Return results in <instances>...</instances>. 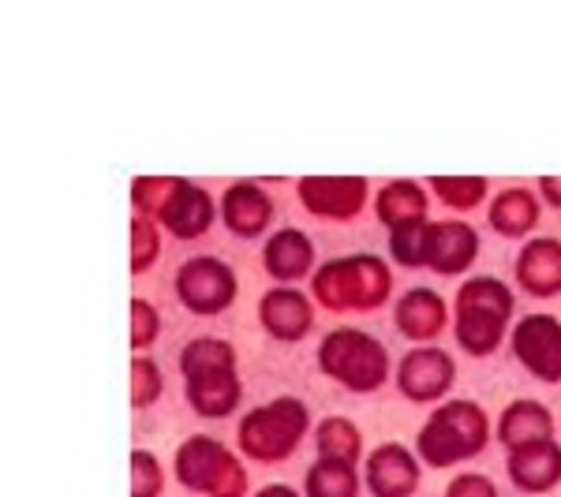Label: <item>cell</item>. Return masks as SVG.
I'll return each mask as SVG.
<instances>
[{"label":"cell","instance_id":"obj_21","mask_svg":"<svg viewBox=\"0 0 561 497\" xmlns=\"http://www.w3.org/2000/svg\"><path fill=\"white\" fill-rule=\"evenodd\" d=\"M442 319H446V307H442L438 296L427 292V288H415V292L404 296L401 307H397V325L415 340L434 337V333L442 330Z\"/></svg>","mask_w":561,"mask_h":497},{"label":"cell","instance_id":"obj_22","mask_svg":"<svg viewBox=\"0 0 561 497\" xmlns=\"http://www.w3.org/2000/svg\"><path fill=\"white\" fill-rule=\"evenodd\" d=\"M423 210H427V198L415 184H393L378 195V213L393 232L412 229V224L423 221Z\"/></svg>","mask_w":561,"mask_h":497},{"label":"cell","instance_id":"obj_5","mask_svg":"<svg viewBox=\"0 0 561 497\" xmlns=\"http://www.w3.org/2000/svg\"><path fill=\"white\" fill-rule=\"evenodd\" d=\"M322 370L337 382L352 385L356 393H367L382 385L386 378V351L378 340L364 337L356 330H337L322 340Z\"/></svg>","mask_w":561,"mask_h":497},{"label":"cell","instance_id":"obj_25","mask_svg":"<svg viewBox=\"0 0 561 497\" xmlns=\"http://www.w3.org/2000/svg\"><path fill=\"white\" fill-rule=\"evenodd\" d=\"M319 446L322 460H345V464H352L359 453V434L345 419H325L319 427Z\"/></svg>","mask_w":561,"mask_h":497},{"label":"cell","instance_id":"obj_15","mask_svg":"<svg viewBox=\"0 0 561 497\" xmlns=\"http://www.w3.org/2000/svg\"><path fill=\"white\" fill-rule=\"evenodd\" d=\"M510 472L524 490H550V486L561 478V449L554 446V441L517 449L510 460Z\"/></svg>","mask_w":561,"mask_h":497},{"label":"cell","instance_id":"obj_29","mask_svg":"<svg viewBox=\"0 0 561 497\" xmlns=\"http://www.w3.org/2000/svg\"><path fill=\"white\" fill-rule=\"evenodd\" d=\"M131 319H135V330H131V340H135V348H147L153 337H158V314L150 311L142 300H135L131 307Z\"/></svg>","mask_w":561,"mask_h":497},{"label":"cell","instance_id":"obj_18","mask_svg":"<svg viewBox=\"0 0 561 497\" xmlns=\"http://www.w3.org/2000/svg\"><path fill=\"white\" fill-rule=\"evenodd\" d=\"M270 198L259 192L255 184H237L229 195H225V224L240 236H255V232L266 229L270 221Z\"/></svg>","mask_w":561,"mask_h":497},{"label":"cell","instance_id":"obj_28","mask_svg":"<svg viewBox=\"0 0 561 497\" xmlns=\"http://www.w3.org/2000/svg\"><path fill=\"white\" fill-rule=\"evenodd\" d=\"M131 236H135V255H131V266L135 269H147V262L158 255V232L150 229V221H135L131 224Z\"/></svg>","mask_w":561,"mask_h":497},{"label":"cell","instance_id":"obj_7","mask_svg":"<svg viewBox=\"0 0 561 497\" xmlns=\"http://www.w3.org/2000/svg\"><path fill=\"white\" fill-rule=\"evenodd\" d=\"M307 430V412L300 401H274L270 408H259L243 419L240 446L255 460H280L293 453V446Z\"/></svg>","mask_w":561,"mask_h":497},{"label":"cell","instance_id":"obj_10","mask_svg":"<svg viewBox=\"0 0 561 497\" xmlns=\"http://www.w3.org/2000/svg\"><path fill=\"white\" fill-rule=\"evenodd\" d=\"M513 348H517V359L531 374L547 378V382L561 378V325L550 314L524 319L517 337H513Z\"/></svg>","mask_w":561,"mask_h":497},{"label":"cell","instance_id":"obj_12","mask_svg":"<svg viewBox=\"0 0 561 497\" xmlns=\"http://www.w3.org/2000/svg\"><path fill=\"white\" fill-rule=\"evenodd\" d=\"M161 217H165V224L176 236H198L214 221V206L206 192L184 184V180H173V192H169L165 206H161Z\"/></svg>","mask_w":561,"mask_h":497},{"label":"cell","instance_id":"obj_9","mask_svg":"<svg viewBox=\"0 0 561 497\" xmlns=\"http://www.w3.org/2000/svg\"><path fill=\"white\" fill-rule=\"evenodd\" d=\"M176 288H180V296H184V303L192 307V311L217 314V311H225V307L232 303V296H237V277H232V269L225 266V262L195 258V262H187V266L180 269Z\"/></svg>","mask_w":561,"mask_h":497},{"label":"cell","instance_id":"obj_24","mask_svg":"<svg viewBox=\"0 0 561 497\" xmlns=\"http://www.w3.org/2000/svg\"><path fill=\"white\" fill-rule=\"evenodd\" d=\"M307 494L311 497H356V475L345 460H322L307 475Z\"/></svg>","mask_w":561,"mask_h":497},{"label":"cell","instance_id":"obj_32","mask_svg":"<svg viewBox=\"0 0 561 497\" xmlns=\"http://www.w3.org/2000/svg\"><path fill=\"white\" fill-rule=\"evenodd\" d=\"M542 195L561 203V180H542Z\"/></svg>","mask_w":561,"mask_h":497},{"label":"cell","instance_id":"obj_33","mask_svg":"<svg viewBox=\"0 0 561 497\" xmlns=\"http://www.w3.org/2000/svg\"><path fill=\"white\" fill-rule=\"evenodd\" d=\"M259 497H296V494L285 490V486H270V490H262Z\"/></svg>","mask_w":561,"mask_h":497},{"label":"cell","instance_id":"obj_30","mask_svg":"<svg viewBox=\"0 0 561 497\" xmlns=\"http://www.w3.org/2000/svg\"><path fill=\"white\" fill-rule=\"evenodd\" d=\"M131 467H135V478H139V486H135L131 497H153V494H158V464H153V456L150 453H135Z\"/></svg>","mask_w":561,"mask_h":497},{"label":"cell","instance_id":"obj_4","mask_svg":"<svg viewBox=\"0 0 561 497\" xmlns=\"http://www.w3.org/2000/svg\"><path fill=\"white\" fill-rule=\"evenodd\" d=\"M486 441V419L476 404H446L420 434V453L427 464L446 467L460 456H476Z\"/></svg>","mask_w":561,"mask_h":497},{"label":"cell","instance_id":"obj_14","mask_svg":"<svg viewBox=\"0 0 561 497\" xmlns=\"http://www.w3.org/2000/svg\"><path fill=\"white\" fill-rule=\"evenodd\" d=\"M370 490L378 497H404L415 490V464L401 446H382L367 464Z\"/></svg>","mask_w":561,"mask_h":497},{"label":"cell","instance_id":"obj_11","mask_svg":"<svg viewBox=\"0 0 561 497\" xmlns=\"http://www.w3.org/2000/svg\"><path fill=\"white\" fill-rule=\"evenodd\" d=\"M449 378H454L449 356L431 351V348H420V351H412L401 367V393H409L412 401H431V396L446 393Z\"/></svg>","mask_w":561,"mask_h":497},{"label":"cell","instance_id":"obj_17","mask_svg":"<svg viewBox=\"0 0 561 497\" xmlns=\"http://www.w3.org/2000/svg\"><path fill=\"white\" fill-rule=\"evenodd\" d=\"M262 322L270 325L274 337L296 340V337H304L307 325H311V307H307L300 292L277 288V292H270L266 300H262Z\"/></svg>","mask_w":561,"mask_h":497},{"label":"cell","instance_id":"obj_23","mask_svg":"<svg viewBox=\"0 0 561 497\" xmlns=\"http://www.w3.org/2000/svg\"><path fill=\"white\" fill-rule=\"evenodd\" d=\"M536 221H539V210H536V198L528 192H505L491 210V224L502 229L505 236H520V232L531 229Z\"/></svg>","mask_w":561,"mask_h":497},{"label":"cell","instance_id":"obj_19","mask_svg":"<svg viewBox=\"0 0 561 497\" xmlns=\"http://www.w3.org/2000/svg\"><path fill=\"white\" fill-rule=\"evenodd\" d=\"M497 438L513 449H528V446H542V441H550L547 408H539V404H531V401L513 404V408L502 415V430H497Z\"/></svg>","mask_w":561,"mask_h":497},{"label":"cell","instance_id":"obj_27","mask_svg":"<svg viewBox=\"0 0 561 497\" xmlns=\"http://www.w3.org/2000/svg\"><path fill=\"white\" fill-rule=\"evenodd\" d=\"M434 192H438L446 203H454V206H472L483 198V180H468V184H454V180H438L434 184Z\"/></svg>","mask_w":561,"mask_h":497},{"label":"cell","instance_id":"obj_8","mask_svg":"<svg viewBox=\"0 0 561 497\" xmlns=\"http://www.w3.org/2000/svg\"><path fill=\"white\" fill-rule=\"evenodd\" d=\"M176 472L184 478V486H192V490H206L214 497H240L243 494L240 464L210 438L187 441L176 456Z\"/></svg>","mask_w":561,"mask_h":497},{"label":"cell","instance_id":"obj_3","mask_svg":"<svg viewBox=\"0 0 561 497\" xmlns=\"http://www.w3.org/2000/svg\"><path fill=\"white\" fill-rule=\"evenodd\" d=\"M513 311V296L502 281H468L457 296V337L476 356L491 351L502 337V325Z\"/></svg>","mask_w":561,"mask_h":497},{"label":"cell","instance_id":"obj_13","mask_svg":"<svg viewBox=\"0 0 561 497\" xmlns=\"http://www.w3.org/2000/svg\"><path fill=\"white\" fill-rule=\"evenodd\" d=\"M364 180H304L300 198L311 206V213L322 217H352L364 206Z\"/></svg>","mask_w":561,"mask_h":497},{"label":"cell","instance_id":"obj_26","mask_svg":"<svg viewBox=\"0 0 561 497\" xmlns=\"http://www.w3.org/2000/svg\"><path fill=\"white\" fill-rule=\"evenodd\" d=\"M131 378H135V390H131V401L139 404H150L153 396H158L161 390V382H158V367L150 363V359H135V370H131Z\"/></svg>","mask_w":561,"mask_h":497},{"label":"cell","instance_id":"obj_2","mask_svg":"<svg viewBox=\"0 0 561 497\" xmlns=\"http://www.w3.org/2000/svg\"><path fill=\"white\" fill-rule=\"evenodd\" d=\"M393 255L404 266H434L438 274H457L476 258V232L468 224H412L393 232Z\"/></svg>","mask_w":561,"mask_h":497},{"label":"cell","instance_id":"obj_31","mask_svg":"<svg viewBox=\"0 0 561 497\" xmlns=\"http://www.w3.org/2000/svg\"><path fill=\"white\" fill-rule=\"evenodd\" d=\"M449 497H494L491 483H486L483 475H465L457 478L454 486H449Z\"/></svg>","mask_w":561,"mask_h":497},{"label":"cell","instance_id":"obj_16","mask_svg":"<svg viewBox=\"0 0 561 497\" xmlns=\"http://www.w3.org/2000/svg\"><path fill=\"white\" fill-rule=\"evenodd\" d=\"M517 277L528 292L550 296L561 288V247L554 240H536L517 262Z\"/></svg>","mask_w":561,"mask_h":497},{"label":"cell","instance_id":"obj_6","mask_svg":"<svg viewBox=\"0 0 561 497\" xmlns=\"http://www.w3.org/2000/svg\"><path fill=\"white\" fill-rule=\"evenodd\" d=\"M314 288H319V300L325 307H378L389 292V274L378 258L356 255L345 262H330Z\"/></svg>","mask_w":561,"mask_h":497},{"label":"cell","instance_id":"obj_1","mask_svg":"<svg viewBox=\"0 0 561 497\" xmlns=\"http://www.w3.org/2000/svg\"><path fill=\"white\" fill-rule=\"evenodd\" d=\"M180 367L187 374V396L203 415H225L237 408L240 401V382L232 374V348L221 340H195L184 348Z\"/></svg>","mask_w":561,"mask_h":497},{"label":"cell","instance_id":"obj_20","mask_svg":"<svg viewBox=\"0 0 561 497\" xmlns=\"http://www.w3.org/2000/svg\"><path fill=\"white\" fill-rule=\"evenodd\" d=\"M307 266H311V243H307L300 229H285L270 240L266 269L274 277H280V281H296V277L307 274Z\"/></svg>","mask_w":561,"mask_h":497}]
</instances>
